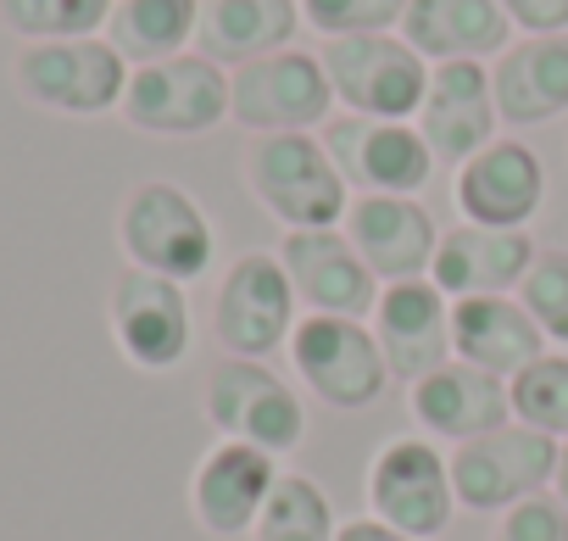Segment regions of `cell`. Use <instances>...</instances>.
Returning a JSON list of instances; mask_svg holds the SVG:
<instances>
[{
    "instance_id": "1",
    "label": "cell",
    "mask_w": 568,
    "mask_h": 541,
    "mask_svg": "<svg viewBox=\"0 0 568 541\" xmlns=\"http://www.w3.org/2000/svg\"><path fill=\"white\" fill-rule=\"evenodd\" d=\"M251 201L291 229H341L352 207V184L341 179L335 157L313 134H251L240 157Z\"/></svg>"
},
{
    "instance_id": "2",
    "label": "cell",
    "mask_w": 568,
    "mask_h": 541,
    "mask_svg": "<svg viewBox=\"0 0 568 541\" xmlns=\"http://www.w3.org/2000/svg\"><path fill=\"white\" fill-rule=\"evenodd\" d=\"M118 246L129 268L195 285L217 262V229L206 207L173 179H140L118 207Z\"/></svg>"
},
{
    "instance_id": "3",
    "label": "cell",
    "mask_w": 568,
    "mask_h": 541,
    "mask_svg": "<svg viewBox=\"0 0 568 541\" xmlns=\"http://www.w3.org/2000/svg\"><path fill=\"white\" fill-rule=\"evenodd\" d=\"M201 413L217 430V441H245L273 458L296 452L307 441V402L262 358H217L206 374Z\"/></svg>"
},
{
    "instance_id": "4",
    "label": "cell",
    "mask_w": 568,
    "mask_h": 541,
    "mask_svg": "<svg viewBox=\"0 0 568 541\" xmlns=\"http://www.w3.org/2000/svg\"><path fill=\"white\" fill-rule=\"evenodd\" d=\"M129 62L112 51L106 34L95 40H40L23 46L12 62V84L29 107L57 112V118H106L123 107L129 90Z\"/></svg>"
},
{
    "instance_id": "5",
    "label": "cell",
    "mask_w": 568,
    "mask_h": 541,
    "mask_svg": "<svg viewBox=\"0 0 568 541\" xmlns=\"http://www.w3.org/2000/svg\"><path fill=\"white\" fill-rule=\"evenodd\" d=\"M284 352H291L296 380L335 413H368L390 385V369H385V352H379L368 319L302 313Z\"/></svg>"
},
{
    "instance_id": "6",
    "label": "cell",
    "mask_w": 568,
    "mask_h": 541,
    "mask_svg": "<svg viewBox=\"0 0 568 541\" xmlns=\"http://www.w3.org/2000/svg\"><path fill=\"white\" fill-rule=\"evenodd\" d=\"M335 107L352 118H390L413 123L429 90V62L402 40V34H352V40H324L318 51Z\"/></svg>"
},
{
    "instance_id": "7",
    "label": "cell",
    "mask_w": 568,
    "mask_h": 541,
    "mask_svg": "<svg viewBox=\"0 0 568 541\" xmlns=\"http://www.w3.org/2000/svg\"><path fill=\"white\" fill-rule=\"evenodd\" d=\"M557 458L562 441L529 430V424H501L485 430L474 441L452 447V485H457V508L468 513H507L529 497H540L557 480Z\"/></svg>"
},
{
    "instance_id": "8",
    "label": "cell",
    "mask_w": 568,
    "mask_h": 541,
    "mask_svg": "<svg viewBox=\"0 0 568 541\" xmlns=\"http://www.w3.org/2000/svg\"><path fill=\"white\" fill-rule=\"evenodd\" d=\"M302 324V297L284 274L278 251H245L229 262L217 280V308H212V335L229 358H262L284 352Z\"/></svg>"
},
{
    "instance_id": "9",
    "label": "cell",
    "mask_w": 568,
    "mask_h": 541,
    "mask_svg": "<svg viewBox=\"0 0 568 541\" xmlns=\"http://www.w3.org/2000/svg\"><path fill=\"white\" fill-rule=\"evenodd\" d=\"M335 112L329 73L313 51H273L229 73V118L245 134H307Z\"/></svg>"
},
{
    "instance_id": "10",
    "label": "cell",
    "mask_w": 568,
    "mask_h": 541,
    "mask_svg": "<svg viewBox=\"0 0 568 541\" xmlns=\"http://www.w3.org/2000/svg\"><path fill=\"white\" fill-rule=\"evenodd\" d=\"M123 123L156 140H195L229 118V68L206 62L201 51L151 62L129 73L123 90Z\"/></svg>"
},
{
    "instance_id": "11",
    "label": "cell",
    "mask_w": 568,
    "mask_h": 541,
    "mask_svg": "<svg viewBox=\"0 0 568 541\" xmlns=\"http://www.w3.org/2000/svg\"><path fill=\"white\" fill-rule=\"evenodd\" d=\"M106 330L112 347L129 369L140 374H168L190 358L195 347V313L179 280L145 274V268H123L106 291Z\"/></svg>"
},
{
    "instance_id": "12",
    "label": "cell",
    "mask_w": 568,
    "mask_h": 541,
    "mask_svg": "<svg viewBox=\"0 0 568 541\" xmlns=\"http://www.w3.org/2000/svg\"><path fill=\"white\" fill-rule=\"evenodd\" d=\"M368 513L429 541L452 524L457 513V485H452V458H440V447L429 435H396L374 452L368 463Z\"/></svg>"
},
{
    "instance_id": "13",
    "label": "cell",
    "mask_w": 568,
    "mask_h": 541,
    "mask_svg": "<svg viewBox=\"0 0 568 541\" xmlns=\"http://www.w3.org/2000/svg\"><path fill=\"white\" fill-rule=\"evenodd\" d=\"M341 168V179L357 196H418L435 173V151L418 134V123H390V118H329L318 134Z\"/></svg>"
},
{
    "instance_id": "14",
    "label": "cell",
    "mask_w": 568,
    "mask_h": 541,
    "mask_svg": "<svg viewBox=\"0 0 568 541\" xmlns=\"http://www.w3.org/2000/svg\"><path fill=\"white\" fill-rule=\"evenodd\" d=\"M390 380L418 385L424 374L446 369L452 352V297L435 280H402V285H379L374 319H368Z\"/></svg>"
},
{
    "instance_id": "15",
    "label": "cell",
    "mask_w": 568,
    "mask_h": 541,
    "mask_svg": "<svg viewBox=\"0 0 568 541\" xmlns=\"http://www.w3.org/2000/svg\"><path fill=\"white\" fill-rule=\"evenodd\" d=\"M278 262L291 274L296 297L307 313H335V319H374L379 280L346 240V229H291L278 240Z\"/></svg>"
},
{
    "instance_id": "16",
    "label": "cell",
    "mask_w": 568,
    "mask_h": 541,
    "mask_svg": "<svg viewBox=\"0 0 568 541\" xmlns=\"http://www.w3.org/2000/svg\"><path fill=\"white\" fill-rule=\"evenodd\" d=\"M341 229L379 285L429 280L440 229H435V218L418 196H352Z\"/></svg>"
},
{
    "instance_id": "17",
    "label": "cell",
    "mask_w": 568,
    "mask_h": 541,
    "mask_svg": "<svg viewBox=\"0 0 568 541\" xmlns=\"http://www.w3.org/2000/svg\"><path fill=\"white\" fill-rule=\"evenodd\" d=\"M278 485V458L245 441H217L190 474V513L206 535H251Z\"/></svg>"
},
{
    "instance_id": "18",
    "label": "cell",
    "mask_w": 568,
    "mask_h": 541,
    "mask_svg": "<svg viewBox=\"0 0 568 541\" xmlns=\"http://www.w3.org/2000/svg\"><path fill=\"white\" fill-rule=\"evenodd\" d=\"M418 134L429 140L435 162L463 168L468 157H479L496 140V84L485 73V62H435L429 68V90L418 107Z\"/></svg>"
},
{
    "instance_id": "19",
    "label": "cell",
    "mask_w": 568,
    "mask_h": 541,
    "mask_svg": "<svg viewBox=\"0 0 568 541\" xmlns=\"http://www.w3.org/2000/svg\"><path fill=\"white\" fill-rule=\"evenodd\" d=\"M457 212L463 223H485V229H529V218L546 201V168L524 140L496 134L479 157H468L457 168Z\"/></svg>"
},
{
    "instance_id": "20",
    "label": "cell",
    "mask_w": 568,
    "mask_h": 541,
    "mask_svg": "<svg viewBox=\"0 0 568 541\" xmlns=\"http://www.w3.org/2000/svg\"><path fill=\"white\" fill-rule=\"evenodd\" d=\"M529 229H485V223H452L440 229L429 280L463 302V297H518L529 262H535Z\"/></svg>"
},
{
    "instance_id": "21",
    "label": "cell",
    "mask_w": 568,
    "mask_h": 541,
    "mask_svg": "<svg viewBox=\"0 0 568 541\" xmlns=\"http://www.w3.org/2000/svg\"><path fill=\"white\" fill-rule=\"evenodd\" d=\"M413 419L429 441H474L485 430H501L513 424V397H507V380L452 358L446 369L424 374L413 385Z\"/></svg>"
},
{
    "instance_id": "22",
    "label": "cell",
    "mask_w": 568,
    "mask_h": 541,
    "mask_svg": "<svg viewBox=\"0 0 568 541\" xmlns=\"http://www.w3.org/2000/svg\"><path fill=\"white\" fill-rule=\"evenodd\" d=\"M496 112L507 129H535L568 112V34H524L513 40L496 68Z\"/></svg>"
},
{
    "instance_id": "23",
    "label": "cell",
    "mask_w": 568,
    "mask_h": 541,
    "mask_svg": "<svg viewBox=\"0 0 568 541\" xmlns=\"http://www.w3.org/2000/svg\"><path fill=\"white\" fill-rule=\"evenodd\" d=\"M452 352L496 380H513L546 358V335L518 297H463L452 302Z\"/></svg>"
},
{
    "instance_id": "24",
    "label": "cell",
    "mask_w": 568,
    "mask_h": 541,
    "mask_svg": "<svg viewBox=\"0 0 568 541\" xmlns=\"http://www.w3.org/2000/svg\"><path fill=\"white\" fill-rule=\"evenodd\" d=\"M402 40L435 62H485L513 46V23L496 0H407Z\"/></svg>"
},
{
    "instance_id": "25",
    "label": "cell",
    "mask_w": 568,
    "mask_h": 541,
    "mask_svg": "<svg viewBox=\"0 0 568 541\" xmlns=\"http://www.w3.org/2000/svg\"><path fill=\"white\" fill-rule=\"evenodd\" d=\"M296 29H302V0H201L195 51L234 73L273 51H291Z\"/></svg>"
},
{
    "instance_id": "26",
    "label": "cell",
    "mask_w": 568,
    "mask_h": 541,
    "mask_svg": "<svg viewBox=\"0 0 568 541\" xmlns=\"http://www.w3.org/2000/svg\"><path fill=\"white\" fill-rule=\"evenodd\" d=\"M201 0H118L106 18V40L129 68H151L195 51Z\"/></svg>"
},
{
    "instance_id": "27",
    "label": "cell",
    "mask_w": 568,
    "mask_h": 541,
    "mask_svg": "<svg viewBox=\"0 0 568 541\" xmlns=\"http://www.w3.org/2000/svg\"><path fill=\"white\" fill-rule=\"evenodd\" d=\"M335 535H341L335 502L313 474H278V485L251 530V541H335Z\"/></svg>"
},
{
    "instance_id": "28",
    "label": "cell",
    "mask_w": 568,
    "mask_h": 541,
    "mask_svg": "<svg viewBox=\"0 0 568 541\" xmlns=\"http://www.w3.org/2000/svg\"><path fill=\"white\" fill-rule=\"evenodd\" d=\"M118 0H0V23H7L23 46L40 40H95L106 34Z\"/></svg>"
},
{
    "instance_id": "29",
    "label": "cell",
    "mask_w": 568,
    "mask_h": 541,
    "mask_svg": "<svg viewBox=\"0 0 568 541\" xmlns=\"http://www.w3.org/2000/svg\"><path fill=\"white\" fill-rule=\"evenodd\" d=\"M507 397H513L518 424H529L551 441H568V352L535 358L524 374L507 380Z\"/></svg>"
},
{
    "instance_id": "30",
    "label": "cell",
    "mask_w": 568,
    "mask_h": 541,
    "mask_svg": "<svg viewBox=\"0 0 568 541\" xmlns=\"http://www.w3.org/2000/svg\"><path fill=\"white\" fill-rule=\"evenodd\" d=\"M407 0H302V23L318 29L324 40H352V34H402Z\"/></svg>"
},
{
    "instance_id": "31",
    "label": "cell",
    "mask_w": 568,
    "mask_h": 541,
    "mask_svg": "<svg viewBox=\"0 0 568 541\" xmlns=\"http://www.w3.org/2000/svg\"><path fill=\"white\" fill-rule=\"evenodd\" d=\"M518 302L540 324L546 347H568V251H540L518 285Z\"/></svg>"
},
{
    "instance_id": "32",
    "label": "cell",
    "mask_w": 568,
    "mask_h": 541,
    "mask_svg": "<svg viewBox=\"0 0 568 541\" xmlns=\"http://www.w3.org/2000/svg\"><path fill=\"white\" fill-rule=\"evenodd\" d=\"M490 541H568V508L551 491H540V497L507 508L496 519V535Z\"/></svg>"
},
{
    "instance_id": "33",
    "label": "cell",
    "mask_w": 568,
    "mask_h": 541,
    "mask_svg": "<svg viewBox=\"0 0 568 541\" xmlns=\"http://www.w3.org/2000/svg\"><path fill=\"white\" fill-rule=\"evenodd\" d=\"M518 34H568V0H496Z\"/></svg>"
},
{
    "instance_id": "34",
    "label": "cell",
    "mask_w": 568,
    "mask_h": 541,
    "mask_svg": "<svg viewBox=\"0 0 568 541\" xmlns=\"http://www.w3.org/2000/svg\"><path fill=\"white\" fill-rule=\"evenodd\" d=\"M335 541H418V535H407V530H396V524H385V519L363 513V519H346Z\"/></svg>"
},
{
    "instance_id": "35",
    "label": "cell",
    "mask_w": 568,
    "mask_h": 541,
    "mask_svg": "<svg viewBox=\"0 0 568 541\" xmlns=\"http://www.w3.org/2000/svg\"><path fill=\"white\" fill-rule=\"evenodd\" d=\"M551 497L568 508V441H562V458H557V480H551Z\"/></svg>"
}]
</instances>
